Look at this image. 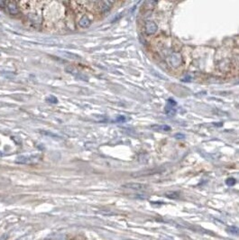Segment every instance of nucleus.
Listing matches in <instances>:
<instances>
[{"mask_svg":"<svg viewBox=\"0 0 239 240\" xmlns=\"http://www.w3.org/2000/svg\"><path fill=\"white\" fill-rule=\"evenodd\" d=\"M42 159L41 155H21L18 156L15 162L18 164H33L38 162Z\"/></svg>","mask_w":239,"mask_h":240,"instance_id":"f257e3e1","label":"nucleus"},{"mask_svg":"<svg viewBox=\"0 0 239 240\" xmlns=\"http://www.w3.org/2000/svg\"><path fill=\"white\" fill-rule=\"evenodd\" d=\"M169 61H170V64L172 67L178 68V67H180L182 64V54H179V53H173V54L170 55Z\"/></svg>","mask_w":239,"mask_h":240,"instance_id":"f03ea898","label":"nucleus"},{"mask_svg":"<svg viewBox=\"0 0 239 240\" xmlns=\"http://www.w3.org/2000/svg\"><path fill=\"white\" fill-rule=\"evenodd\" d=\"M157 30H158V26H157L155 22L151 21V20L146 21V23H145V33H146V34H148V35L154 34L157 32Z\"/></svg>","mask_w":239,"mask_h":240,"instance_id":"7ed1b4c3","label":"nucleus"},{"mask_svg":"<svg viewBox=\"0 0 239 240\" xmlns=\"http://www.w3.org/2000/svg\"><path fill=\"white\" fill-rule=\"evenodd\" d=\"M124 188L126 189H130V190H145L148 189V186L146 184H143V183H128L123 185Z\"/></svg>","mask_w":239,"mask_h":240,"instance_id":"20e7f679","label":"nucleus"},{"mask_svg":"<svg viewBox=\"0 0 239 240\" xmlns=\"http://www.w3.org/2000/svg\"><path fill=\"white\" fill-rule=\"evenodd\" d=\"M175 106H176V102L173 101L172 99H168V102H167V106L165 107V113L169 116H172L176 110H175Z\"/></svg>","mask_w":239,"mask_h":240,"instance_id":"39448f33","label":"nucleus"},{"mask_svg":"<svg viewBox=\"0 0 239 240\" xmlns=\"http://www.w3.org/2000/svg\"><path fill=\"white\" fill-rule=\"evenodd\" d=\"M7 10L11 15H17L19 13L18 7L16 5V2L14 1H7V5H6Z\"/></svg>","mask_w":239,"mask_h":240,"instance_id":"423d86ee","label":"nucleus"},{"mask_svg":"<svg viewBox=\"0 0 239 240\" xmlns=\"http://www.w3.org/2000/svg\"><path fill=\"white\" fill-rule=\"evenodd\" d=\"M100 4H101V6H100L101 12L106 13L111 9L112 5L114 4V1H102V2H100Z\"/></svg>","mask_w":239,"mask_h":240,"instance_id":"0eeeda50","label":"nucleus"},{"mask_svg":"<svg viewBox=\"0 0 239 240\" xmlns=\"http://www.w3.org/2000/svg\"><path fill=\"white\" fill-rule=\"evenodd\" d=\"M90 25H91V20L87 16H83L79 21V26L82 28H88L90 26Z\"/></svg>","mask_w":239,"mask_h":240,"instance_id":"6e6552de","label":"nucleus"},{"mask_svg":"<svg viewBox=\"0 0 239 240\" xmlns=\"http://www.w3.org/2000/svg\"><path fill=\"white\" fill-rule=\"evenodd\" d=\"M161 172V170H148V171H144V172H140L137 173L133 174V176H145V175H153L154 173H158Z\"/></svg>","mask_w":239,"mask_h":240,"instance_id":"1a4fd4ad","label":"nucleus"},{"mask_svg":"<svg viewBox=\"0 0 239 240\" xmlns=\"http://www.w3.org/2000/svg\"><path fill=\"white\" fill-rule=\"evenodd\" d=\"M152 128L155 129V130H160V131H164V132H170L171 130V127L167 126V125H154L151 127Z\"/></svg>","mask_w":239,"mask_h":240,"instance_id":"9d476101","label":"nucleus"},{"mask_svg":"<svg viewBox=\"0 0 239 240\" xmlns=\"http://www.w3.org/2000/svg\"><path fill=\"white\" fill-rule=\"evenodd\" d=\"M166 197L170 199H179L180 198V193L177 191H168L166 193Z\"/></svg>","mask_w":239,"mask_h":240,"instance_id":"9b49d317","label":"nucleus"},{"mask_svg":"<svg viewBox=\"0 0 239 240\" xmlns=\"http://www.w3.org/2000/svg\"><path fill=\"white\" fill-rule=\"evenodd\" d=\"M156 4H157V1H146V2H144V5H147V6H145V8H147L149 10H153Z\"/></svg>","mask_w":239,"mask_h":240,"instance_id":"f8f14e48","label":"nucleus"},{"mask_svg":"<svg viewBox=\"0 0 239 240\" xmlns=\"http://www.w3.org/2000/svg\"><path fill=\"white\" fill-rule=\"evenodd\" d=\"M227 231L230 232L231 234H234V235H238L239 234V229L237 227H229V228H227Z\"/></svg>","mask_w":239,"mask_h":240,"instance_id":"ddd939ff","label":"nucleus"},{"mask_svg":"<svg viewBox=\"0 0 239 240\" xmlns=\"http://www.w3.org/2000/svg\"><path fill=\"white\" fill-rule=\"evenodd\" d=\"M226 183H227V185H228V186H233V185L236 183V180H235L234 178H228V179L227 180Z\"/></svg>","mask_w":239,"mask_h":240,"instance_id":"4468645a","label":"nucleus"},{"mask_svg":"<svg viewBox=\"0 0 239 240\" xmlns=\"http://www.w3.org/2000/svg\"><path fill=\"white\" fill-rule=\"evenodd\" d=\"M46 100H47V102L53 103V104H55V103H57V102H58V99H57L55 97H53V96H50V98H47V99H46Z\"/></svg>","mask_w":239,"mask_h":240,"instance_id":"2eb2a0df","label":"nucleus"},{"mask_svg":"<svg viewBox=\"0 0 239 240\" xmlns=\"http://www.w3.org/2000/svg\"><path fill=\"white\" fill-rule=\"evenodd\" d=\"M6 5H7V1L0 0V7H2V8H5V7H6Z\"/></svg>","mask_w":239,"mask_h":240,"instance_id":"dca6fc26","label":"nucleus"},{"mask_svg":"<svg viewBox=\"0 0 239 240\" xmlns=\"http://www.w3.org/2000/svg\"><path fill=\"white\" fill-rule=\"evenodd\" d=\"M175 137H176V138H183L184 135H183V134H177Z\"/></svg>","mask_w":239,"mask_h":240,"instance_id":"f3484780","label":"nucleus"}]
</instances>
